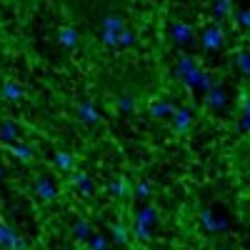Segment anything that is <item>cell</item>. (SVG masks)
Here are the masks:
<instances>
[{"mask_svg":"<svg viewBox=\"0 0 250 250\" xmlns=\"http://www.w3.org/2000/svg\"><path fill=\"white\" fill-rule=\"evenodd\" d=\"M62 43H70V45H73V43H75V33H73V30H70V33H62Z\"/></svg>","mask_w":250,"mask_h":250,"instance_id":"6da1fadb","label":"cell"}]
</instances>
